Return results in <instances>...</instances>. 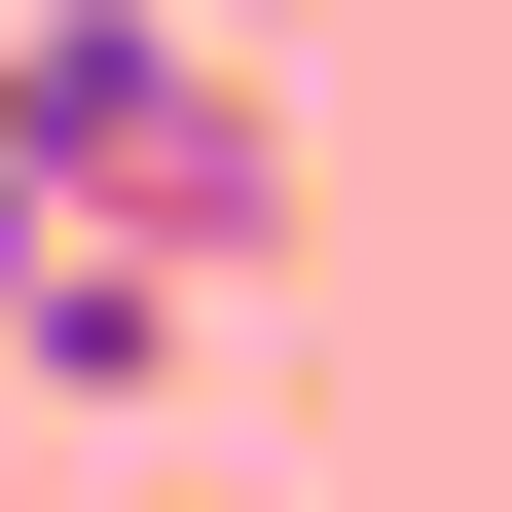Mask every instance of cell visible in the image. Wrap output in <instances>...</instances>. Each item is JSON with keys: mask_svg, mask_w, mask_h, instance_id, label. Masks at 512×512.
<instances>
[{"mask_svg": "<svg viewBox=\"0 0 512 512\" xmlns=\"http://www.w3.org/2000/svg\"><path fill=\"white\" fill-rule=\"evenodd\" d=\"M0 220H74V256H147L183 330H220L256 256H293V110L183 37V0H0Z\"/></svg>", "mask_w": 512, "mask_h": 512, "instance_id": "6da1fadb", "label": "cell"}]
</instances>
